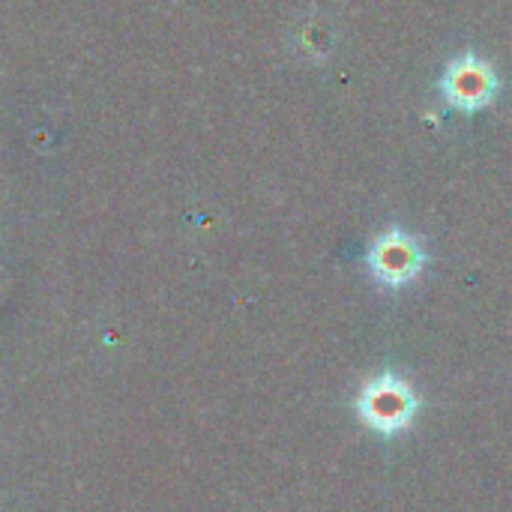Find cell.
I'll return each mask as SVG.
<instances>
[{"label":"cell","mask_w":512,"mask_h":512,"mask_svg":"<svg viewBox=\"0 0 512 512\" xmlns=\"http://www.w3.org/2000/svg\"><path fill=\"white\" fill-rule=\"evenodd\" d=\"M417 408H420V399L414 387L393 372H384L375 381H369L357 402L363 423L381 435H396L408 429L417 417Z\"/></svg>","instance_id":"cell-1"},{"label":"cell","mask_w":512,"mask_h":512,"mask_svg":"<svg viewBox=\"0 0 512 512\" xmlns=\"http://www.w3.org/2000/svg\"><path fill=\"white\" fill-rule=\"evenodd\" d=\"M423 261H426V255H423L420 243L402 231H387L369 252L375 279L390 288H399V285H408L411 279H417L423 270Z\"/></svg>","instance_id":"cell-2"}]
</instances>
